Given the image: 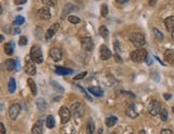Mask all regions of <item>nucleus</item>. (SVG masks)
<instances>
[{
	"instance_id": "obj_15",
	"label": "nucleus",
	"mask_w": 174,
	"mask_h": 134,
	"mask_svg": "<svg viewBox=\"0 0 174 134\" xmlns=\"http://www.w3.org/2000/svg\"><path fill=\"white\" fill-rule=\"evenodd\" d=\"M55 72L59 75H71L73 74V70L63 67H55Z\"/></svg>"
},
{
	"instance_id": "obj_45",
	"label": "nucleus",
	"mask_w": 174,
	"mask_h": 134,
	"mask_svg": "<svg viewBox=\"0 0 174 134\" xmlns=\"http://www.w3.org/2000/svg\"><path fill=\"white\" fill-rule=\"evenodd\" d=\"M15 4H24L27 2V0H14Z\"/></svg>"
},
{
	"instance_id": "obj_13",
	"label": "nucleus",
	"mask_w": 174,
	"mask_h": 134,
	"mask_svg": "<svg viewBox=\"0 0 174 134\" xmlns=\"http://www.w3.org/2000/svg\"><path fill=\"white\" fill-rule=\"evenodd\" d=\"M112 57V52L106 45L100 46V58L101 60H108Z\"/></svg>"
},
{
	"instance_id": "obj_22",
	"label": "nucleus",
	"mask_w": 174,
	"mask_h": 134,
	"mask_svg": "<svg viewBox=\"0 0 174 134\" xmlns=\"http://www.w3.org/2000/svg\"><path fill=\"white\" fill-rule=\"evenodd\" d=\"M95 133V122L92 119H89L86 124V134H94Z\"/></svg>"
},
{
	"instance_id": "obj_8",
	"label": "nucleus",
	"mask_w": 174,
	"mask_h": 134,
	"mask_svg": "<svg viewBox=\"0 0 174 134\" xmlns=\"http://www.w3.org/2000/svg\"><path fill=\"white\" fill-rule=\"evenodd\" d=\"M20 105L18 103H14V104H12L9 107V116H10V118L12 120H15L17 118V116H18V114H20Z\"/></svg>"
},
{
	"instance_id": "obj_50",
	"label": "nucleus",
	"mask_w": 174,
	"mask_h": 134,
	"mask_svg": "<svg viewBox=\"0 0 174 134\" xmlns=\"http://www.w3.org/2000/svg\"><path fill=\"white\" fill-rule=\"evenodd\" d=\"M171 36H172V39L174 40V29L172 30V31H171Z\"/></svg>"
},
{
	"instance_id": "obj_10",
	"label": "nucleus",
	"mask_w": 174,
	"mask_h": 134,
	"mask_svg": "<svg viewBox=\"0 0 174 134\" xmlns=\"http://www.w3.org/2000/svg\"><path fill=\"white\" fill-rule=\"evenodd\" d=\"M49 57H51L54 61L58 62L63 58V53H61V51H60L59 48L53 47V48H51V51H49Z\"/></svg>"
},
{
	"instance_id": "obj_31",
	"label": "nucleus",
	"mask_w": 174,
	"mask_h": 134,
	"mask_svg": "<svg viewBox=\"0 0 174 134\" xmlns=\"http://www.w3.org/2000/svg\"><path fill=\"white\" fill-rule=\"evenodd\" d=\"M154 34H155L156 40H158V41H162V40H163V34H162V32L159 31L157 28H154Z\"/></svg>"
},
{
	"instance_id": "obj_2",
	"label": "nucleus",
	"mask_w": 174,
	"mask_h": 134,
	"mask_svg": "<svg viewBox=\"0 0 174 134\" xmlns=\"http://www.w3.org/2000/svg\"><path fill=\"white\" fill-rule=\"evenodd\" d=\"M130 41L137 48H142L146 43L145 40V36L143 33L140 32H133L130 34Z\"/></svg>"
},
{
	"instance_id": "obj_47",
	"label": "nucleus",
	"mask_w": 174,
	"mask_h": 134,
	"mask_svg": "<svg viewBox=\"0 0 174 134\" xmlns=\"http://www.w3.org/2000/svg\"><path fill=\"white\" fill-rule=\"evenodd\" d=\"M20 61H18V59H16V68H15V71H20Z\"/></svg>"
},
{
	"instance_id": "obj_9",
	"label": "nucleus",
	"mask_w": 174,
	"mask_h": 134,
	"mask_svg": "<svg viewBox=\"0 0 174 134\" xmlns=\"http://www.w3.org/2000/svg\"><path fill=\"white\" fill-rule=\"evenodd\" d=\"M81 45H82L83 49H85L86 52H90L92 48H94V42H92V39L89 38V36H86V38H83L81 40Z\"/></svg>"
},
{
	"instance_id": "obj_41",
	"label": "nucleus",
	"mask_w": 174,
	"mask_h": 134,
	"mask_svg": "<svg viewBox=\"0 0 174 134\" xmlns=\"http://www.w3.org/2000/svg\"><path fill=\"white\" fill-rule=\"evenodd\" d=\"M0 134H6V128L4 123H0Z\"/></svg>"
},
{
	"instance_id": "obj_36",
	"label": "nucleus",
	"mask_w": 174,
	"mask_h": 134,
	"mask_svg": "<svg viewBox=\"0 0 174 134\" xmlns=\"http://www.w3.org/2000/svg\"><path fill=\"white\" fill-rule=\"evenodd\" d=\"M18 43H20V46H24V45H27V43H28V40L25 36H20V40H18Z\"/></svg>"
},
{
	"instance_id": "obj_14",
	"label": "nucleus",
	"mask_w": 174,
	"mask_h": 134,
	"mask_svg": "<svg viewBox=\"0 0 174 134\" xmlns=\"http://www.w3.org/2000/svg\"><path fill=\"white\" fill-rule=\"evenodd\" d=\"M126 115L129 116L130 118H137L138 117V111H137V107H135V103H131V104H129L126 108Z\"/></svg>"
},
{
	"instance_id": "obj_27",
	"label": "nucleus",
	"mask_w": 174,
	"mask_h": 134,
	"mask_svg": "<svg viewBox=\"0 0 174 134\" xmlns=\"http://www.w3.org/2000/svg\"><path fill=\"white\" fill-rule=\"evenodd\" d=\"M37 106H38V108H39L40 111H45V108L47 107V103H46V101L44 100V99H38L37 100Z\"/></svg>"
},
{
	"instance_id": "obj_11",
	"label": "nucleus",
	"mask_w": 174,
	"mask_h": 134,
	"mask_svg": "<svg viewBox=\"0 0 174 134\" xmlns=\"http://www.w3.org/2000/svg\"><path fill=\"white\" fill-rule=\"evenodd\" d=\"M38 17L41 18L43 20H47L52 18V14L49 12V9L47 7L41 8L39 11H38Z\"/></svg>"
},
{
	"instance_id": "obj_54",
	"label": "nucleus",
	"mask_w": 174,
	"mask_h": 134,
	"mask_svg": "<svg viewBox=\"0 0 174 134\" xmlns=\"http://www.w3.org/2000/svg\"><path fill=\"white\" fill-rule=\"evenodd\" d=\"M130 134H132V133H130Z\"/></svg>"
},
{
	"instance_id": "obj_6",
	"label": "nucleus",
	"mask_w": 174,
	"mask_h": 134,
	"mask_svg": "<svg viewBox=\"0 0 174 134\" xmlns=\"http://www.w3.org/2000/svg\"><path fill=\"white\" fill-rule=\"evenodd\" d=\"M161 112V104L157 100H151L148 104V113L151 116H156V115L160 114Z\"/></svg>"
},
{
	"instance_id": "obj_39",
	"label": "nucleus",
	"mask_w": 174,
	"mask_h": 134,
	"mask_svg": "<svg viewBox=\"0 0 174 134\" xmlns=\"http://www.w3.org/2000/svg\"><path fill=\"white\" fill-rule=\"evenodd\" d=\"M75 86H76V87H77V88H79V89H81V90H82V92H83V93H84V95H85L86 98L88 99L89 101H92V98H90V97H89V95H87V92H86V90H85V89H84V88H82V86H81V85H75Z\"/></svg>"
},
{
	"instance_id": "obj_44",
	"label": "nucleus",
	"mask_w": 174,
	"mask_h": 134,
	"mask_svg": "<svg viewBox=\"0 0 174 134\" xmlns=\"http://www.w3.org/2000/svg\"><path fill=\"white\" fill-rule=\"evenodd\" d=\"M158 0H148V4L151 6V7H155L156 4H157Z\"/></svg>"
},
{
	"instance_id": "obj_48",
	"label": "nucleus",
	"mask_w": 174,
	"mask_h": 134,
	"mask_svg": "<svg viewBox=\"0 0 174 134\" xmlns=\"http://www.w3.org/2000/svg\"><path fill=\"white\" fill-rule=\"evenodd\" d=\"M146 60H147V61H146V63H147L148 65H151V63H153V60H151V57H148V56H147V58H146Z\"/></svg>"
},
{
	"instance_id": "obj_53",
	"label": "nucleus",
	"mask_w": 174,
	"mask_h": 134,
	"mask_svg": "<svg viewBox=\"0 0 174 134\" xmlns=\"http://www.w3.org/2000/svg\"><path fill=\"white\" fill-rule=\"evenodd\" d=\"M172 112H173V113H174V106H173V107H172Z\"/></svg>"
},
{
	"instance_id": "obj_34",
	"label": "nucleus",
	"mask_w": 174,
	"mask_h": 134,
	"mask_svg": "<svg viewBox=\"0 0 174 134\" xmlns=\"http://www.w3.org/2000/svg\"><path fill=\"white\" fill-rule=\"evenodd\" d=\"M168 117H169V115H168V111L167 109H161L160 112V118L162 121H167L168 120Z\"/></svg>"
},
{
	"instance_id": "obj_3",
	"label": "nucleus",
	"mask_w": 174,
	"mask_h": 134,
	"mask_svg": "<svg viewBox=\"0 0 174 134\" xmlns=\"http://www.w3.org/2000/svg\"><path fill=\"white\" fill-rule=\"evenodd\" d=\"M30 57L32 59L33 61L36 63H42L43 62V54L42 51H41V47L39 45H33L31 48H30Z\"/></svg>"
},
{
	"instance_id": "obj_35",
	"label": "nucleus",
	"mask_w": 174,
	"mask_h": 134,
	"mask_svg": "<svg viewBox=\"0 0 174 134\" xmlns=\"http://www.w3.org/2000/svg\"><path fill=\"white\" fill-rule=\"evenodd\" d=\"M42 4L46 7H54L56 4L55 0H42Z\"/></svg>"
},
{
	"instance_id": "obj_30",
	"label": "nucleus",
	"mask_w": 174,
	"mask_h": 134,
	"mask_svg": "<svg viewBox=\"0 0 174 134\" xmlns=\"http://www.w3.org/2000/svg\"><path fill=\"white\" fill-rule=\"evenodd\" d=\"M24 22H25V18H24L22 15H18V16H16L15 20L13 22V25L14 26H20V25L24 24Z\"/></svg>"
},
{
	"instance_id": "obj_17",
	"label": "nucleus",
	"mask_w": 174,
	"mask_h": 134,
	"mask_svg": "<svg viewBox=\"0 0 174 134\" xmlns=\"http://www.w3.org/2000/svg\"><path fill=\"white\" fill-rule=\"evenodd\" d=\"M164 25L168 31H172L174 29V16H169L164 20Z\"/></svg>"
},
{
	"instance_id": "obj_20",
	"label": "nucleus",
	"mask_w": 174,
	"mask_h": 134,
	"mask_svg": "<svg viewBox=\"0 0 174 134\" xmlns=\"http://www.w3.org/2000/svg\"><path fill=\"white\" fill-rule=\"evenodd\" d=\"M88 91L90 92V93H92L94 95H96V97H102L103 93H104L103 90H102L100 87H96V86H94V87H89Z\"/></svg>"
},
{
	"instance_id": "obj_32",
	"label": "nucleus",
	"mask_w": 174,
	"mask_h": 134,
	"mask_svg": "<svg viewBox=\"0 0 174 134\" xmlns=\"http://www.w3.org/2000/svg\"><path fill=\"white\" fill-rule=\"evenodd\" d=\"M68 20H69L71 24H79L80 22H81V20H80L77 16H75V15H69V16H68Z\"/></svg>"
},
{
	"instance_id": "obj_51",
	"label": "nucleus",
	"mask_w": 174,
	"mask_h": 134,
	"mask_svg": "<svg viewBox=\"0 0 174 134\" xmlns=\"http://www.w3.org/2000/svg\"><path fill=\"white\" fill-rule=\"evenodd\" d=\"M139 134H147V133H146L145 131H140V133H139Z\"/></svg>"
},
{
	"instance_id": "obj_19",
	"label": "nucleus",
	"mask_w": 174,
	"mask_h": 134,
	"mask_svg": "<svg viewBox=\"0 0 174 134\" xmlns=\"http://www.w3.org/2000/svg\"><path fill=\"white\" fill-rule=\"evenodd\" d=\"M31 134H42V120H39L37 123L33 124Z\"/></svg>"
},
{
	"instance_id": "obj_12",
	"label": "nucleus",
	"mask_w": 174,
	"mask_h": 134,
	"mask_svg": "<svg viewBox=\"0 0 174 134\" xmlns=\"http://www.w3.org/2000/svg\"><path fill=\"white\" fill-rule=\"evenodd\" d=\"M59 24L58 23H55L53 24L52 26L49 27V29H47V31H46L45 33V40L46 41H49V39H52L53 36H54V34H55L57 31H58V29H59Z\"/></svg>"
},
{
	"instance_id": "obj_1",
	"label": "nucleus",
	"mask_w": 174,
	"mask_h": 134,
	"mask_svg": "<svg viewBox=\"0 0 174 134\" xmlns=\"http://www.w3.org/2000/svg\"><path fill=\"white\" fill-rule=\"evenodd\" d=\"M147 58V52L144 48H137L130 53V59L135 63H141Z\"/></svg>"
},
{
	"instance_id": "obj_43",
	"label": "nucleus",
	"mask_w": 174,
	"mask_h": 134,
	"mask_svg": "<svg viewBox=\"0 0 174 134\" xmlns=\"http://www.w3.org/2000/svg\"><path fill=\"white\" fill-rule=\"evenodd\" d=\"M114 47H115V51H116V53H118V54H119V52H120V49H119V44H118V42H116V41H115V42H114Z\"/></svg>"
},
{
	"instance_id": "obj_29",
	"label": "nucleus",
	"mask_w": 174,
	"mask_h": 134,
	"mask_svg": "<svg viewBox=\"0 0 174 134\" xmlns=\"http://www.w3.org/2000/svg\"><path fill=\"white\" fill-rule=\"evenodd\" d=\"M45 123L46 127L49 128V129H53V128L55 127V120H54V117H53L52 115H49V116L46 117Z\"/></svg>"
},
{
	"instance_id": "obj_24",
	"label": "nucleus",
	"mask_w": 174,
	"mask_h": 134,
	"mask_svg": "<svg viewBox=\"0 0 174 134\" xmlns=\"http://www.w3.org/2000/svg\"><path fill=\"white\" fill-rule=\"evenodd\" d=\"M117 117H115V116H111V117H108L106 119H105V126L108 128H112L114 127L115 124H116V122H117Z\"/></svg>"
},
{
	"instance_id": "obj_16",
	"label": "nucleus",
	"mask_w": 174,
	"mask_h": 134,
	"mask_svg": "<svg viewBox=\"0 0 174 134\" xmlns=\"http://www.w3.org/2000/svg\"><path fill=\"white\" fill-rule=\"evenodd\" d=\"M164 60L169 62L170 65H174V51L172 49H167L163 54Z\"/></svg>"
},
{
	"instance_id": "obj_21",
	"label": "nucleus",
	"mask_w": 174,
	"mask_h": 134,
	"mask_svg": "<svg viewBox=\"0 0 174 134\" xmlns=\"http://www.w3.org/2000/svg\"><path fill=\"white\" fill-rule=\"evenodd\" d=\"M27 84H28V86H29L30 91H31V95H37V92H38V88H37L36 83L33 82V79H28V81H27Z\"/></svg>"
},
{
	"instance_id": "obj_49",
	"label": "nucleus",
	"mask_w": 174,
	"mask_h": 134,
	"mask_svg": "<svg viewBox=\"0 0 174 134\" xmlns=\"http://www.w3.org/2000/svg\"><path fill=\"white\" fill-rule=\"evenodd\" d=\"M129 0H116V2H118V4H126V2H128Z\"/></svg>"
},
{
	"instance_id": "obj_38",
	"label": "nucleus",
	"mask_w": 174,
	"mask_h": 134,
	"mask_svg": "<svg viewBox=\"0 0 174 134\" xmlns=\"http://www.w3.org/2000/svg\"><path fill=\"white\" fill-rule=\"evenodd\" d=\"M86 75H87V72H82V73H80V74H77V75H76L75 77H73V79H74V81H79V79H84Z\"/></svg>"
},
{
	"instance_id": "obj_5",
	"label": "nucleus",
	"mask_w": 174,
	"mask_h": 134,
	"mask_svg": "<svg viewBox=\"0 0 174 134\" xmlns=\"http://www.w3.org/2000/svg\"><path fill=\"white\" fill-rule=\"evenodd\" d=\"M84 111H85L84 105H83L81 102H75V103H73V104L71 105V112H72V114L74 117L76 118L82 117L83 115H84Z\"/></svg>"
},
{
	"instance_id": "obj_23",
	"label": "nucleus",
	"mask_w": 174,
	"mask_h": 134,
	"mask_svg": "<svg viewBox=\"0 0 174 134\" xmlns=\"http://www.w3.org/2000/svg\"><path fill=\"white\" fill-rule=\"evenodd\" d=\"M75 9V7L73 6V4H66V7H65V9H63V14H61V20H65L66 18V16L69 14V12H71V11H73Z\"/></svg>"
},
{
	"instance_id": "obj_40",
	"label": "nucleus",
	"mask_w": 174,
	"mask_h": 134,
	"mask_svg": "<svg viewBox=\"0 0 174 134\" xmlns=\"http://www.w3.org/2000/svg\"><path fill=\"white\" fill-rule=\"evenodd\" d=\"M115 60H116V62H118V63H122L123 62V59L120 58L118 53H116V55H115Z\"/></svg>"
},
{
	"instance_id": "obj_7",
	"label": "nucleus",
	"mask_w": 174,
	"mask_h": 134,
	"mask_svg": "<svg viewBox=\"0 0 174 134\" xmlns=\"http://www.w3.org/2000/svg\"><path fill=\"white\" fill-rule=\"evenodd\" d=\"M59 116L60 119H61V123L65 124L70 120V118H71V112L66 106H61L59 109Z\"/></svg>"
},
{
	"instance_id": "obj_4",
	"label": "nucleus",
	"mask_w": 174,
	"mask_h": 134,
	"mask_svg": "<svg viewBox=\"0 0 174 134\" xmlns=\"http://www.w3.org/2000/svg\"><path fill=\"white\" fill-rule=\"evenodd\" d=\"M36 62L33 61L32 59H31V57L30 56H28V57H26V60H25V72L28 74V75L32 76L36 74L37 70H36V65H35Z\"/></svg>"
},
{
	"instance_id": "obj_26",
	"label": "nucleus",
	"mask_w": 174,
	"mask_h": 134,
	"mask_svg": "<svg viewBox=\"0 0 174 134\" xmlns=\"http://www.w3.org/2000/svg\"><path fill=\"white\" fill-rule=\"evenodd\" d=\"M8 89H9V92L10 93H14V91L16 90V82L13 77H11L10 81H9V84H8Z\"/></svg>"
},
{
	"instance_id": "obj_42",
	"label": "nucleus",
	"mask_w": 174,
	"mask_h": 134,
	"mask_svg": "<svg viewBox=\"0 0 174 134\" xmlns=\"http://www.w3.org/2000/svg\"><path fill=\"white\" fill-rule=\"evenodd\" d=\"M160 134H173V132L171 130H169V129H163V130L160 132Z\"/></svg>"
},
{
	"instance_id": "obj_33",
	"label": "nucleus",
	"mask_w": 174,
	"mask_h": 134,
	"mask_svg": "<svg viewBox=\"0 0 174 134\" xmlns=\"http://www.w3.org/2000/svg\"><path fill=\"white\" fill-rule=\"evenodd\" d=\"M108 8L106 4H102V7H101V15L103 17H106L108 16Z\"/></svg>"
},
{
	"instance_id": "obj_25",
	"label": "nucleus",
	"mask_w": 174,
	"mask_h": 134,
	"mask_svg": "<svg viewBox=\"0 0 174 134\" xmlns=\"http://www.w3.org/2000/svg\"><path fill=\"white\" fill-rule=\"evenodd\" d=\"M4 52H6V54H7V55H9V56L13 55V53H14V44H13V42H12V41H11V42H9V43H7V44L4 45Z\"/></svg>"
},
{
	"instance_id": "obj_18",
	"label": "nucleus",
	"mask_w": 174,
	"mask_h": 134,
	"mask_svg": "<svg viewBox=\"0 0 174 134\" xmlns=\"http://www.w3.org/2000/svg\"><path fill=\"white\" fill-rule=\"evenodd\" d=\"M4 65L8 71H13L16 68V59H8L4 62Z\"/></svg>"
},
{
	"instance_id": "obj_28",
	"label": "nucleus",
	"mask_w": 174,
	"mask_h": 134,
	"mask_svg": "<svg viewBox=\"0 0 174 134\" xmlns=\"http://www.w3.org/2000/svg\"><path fill=\"white\" fill-rule=\"evenodd\" d=\"M99 34L103 38L104 40L108 39V29L105 26H101L99 28Z\"/></svg>"
},
{
	"instance_id": "obj_37",
	"label": "nucleus",
	"mask_w": 174,
	"mask_h": 134,
	"mask_svg": "<svg viewBox=\"0 0 174 134\" xmlns=\"http://www.w3.org/2000/svg\"><path fill=\"white\" fill-rule=\"evenodd\" d=\"M51 84L53 85V88H54V89H56V90H59V91H63V87H60V85L58 84V83H56V82H54V81H52V82H51Z\"/></svg>"
},
{
	"instance_id": "obj_52",
	"label": "nucleus",
	"mask_w": 174,
	"mask_h": 134,
	"mask_svg": "<svg viewBox=\"0 0 174 134\" xmlns=\"http://www.w3.org/2000/svg\"><path fill=\"white\" fill-rule=\"evenodd\" d=\"M98 134H102V129H101V128H100V130H99Z\"/></svg>"
},
{
	"instance_id": "obj_46",
	"label": "nucleus",
	"mask_w": 174,
	"mask_h": 134,
	"mask_svg": "<svg viewBox=\"0 0 174 134\" xmlns=\"http://www.w3.org/2000/svg\"><path fill=\"white\" fill-rule=\"evenodd\" d=\"M163 98H164V100H170V99L172 98V95H171L170 93H164Z\"/></svg>"
}]
</instances>
